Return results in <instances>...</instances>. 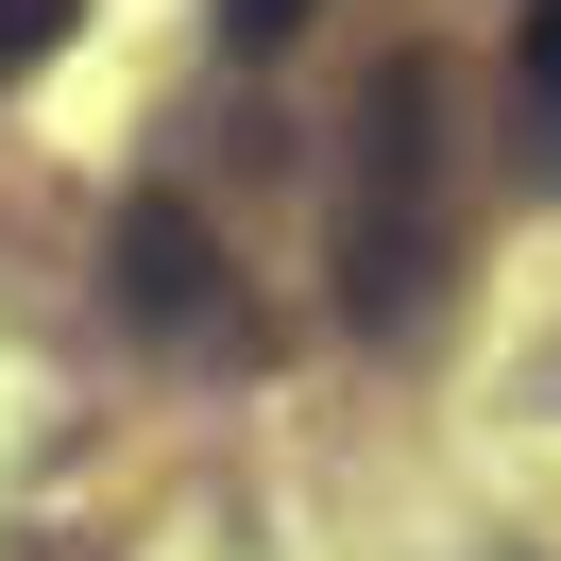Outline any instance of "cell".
<instances>
[{"label": "cell", "mask_w": 561, "mask_h": 561, "mask_svg": "<svg viewBox=\"0 0 561 561\" xmlns=\"http://www.w3.org/2000/svg\"><path fill=\"white\" fill-rule=\"evenodd\" d=\"M443 239H459V137H443V69L409 51L341 171V323L357 341H409L443 307Z\"/></svg>", "instance_id": "1"}, {"label": "cell", "mask_w": 561, "mask_h": 561, "mask_svg": "<svg viewBox=\"0 0 561 561\" xmlns=\"http://www.w3.org/2000/svg\"><path fill=\"white\" fill-rule=\"evenodd\" d=\"M119 307H137V323H205V221H187V205L119 221Z\"/></svg>", "instance_id": "2"}, {"label": "cell", "mask_w": 561, "mask_h": 561, "mask_svg": "<svg viewBox=\"0 0 561 561\" xmlns=\"http://www.w3.org/2000/svg\"><path fill=\"white\" fill-rule=\"evenodd\" d=\"M307 18H323V0H221V51H289Z\"/></svg>", "instance_id": "3"}, {"label": "cell", "mask_w": 561, "mask_h": 561, "mask_svg": "<svg viewBox=\"0 0 561 561\" xmlns=\"http://www.w3.org/2000/svg\"><path fill=\"white\" fill-rule=\"evenodd\" d=\"M51 35H69V0H0V85L35 69V51H51Z\"/></svg>", "instance_id": "4"}, {"label": "cell", "mask_w": 561, "mask_h": 561, "mask_svg": "<svg viewBox=\"0 0 561 561\" xmlns=\"http://www.w3.org/2000/svg\"><path fill=\"white\" fill-rule=\"evenodd\" d=\"M511 69H527V85L561 103V0H527V35H511Z\"/></svg>", "instance_id": "5"}]
</instances>
